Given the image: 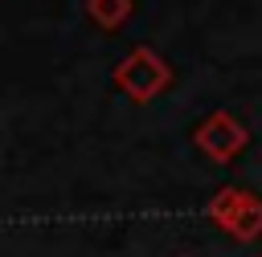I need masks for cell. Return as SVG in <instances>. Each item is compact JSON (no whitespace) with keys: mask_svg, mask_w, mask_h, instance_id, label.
<instances>
[{"mask_svg":"<svg viewBox=\"0 0 262 257\" xmlns=\"http://www.w3.org/2000/svg\"><path fill=\"white\" fill-rule=\"evenodd\" d=\"M111 82H115L131 102H151V98H160V94L172 86V65H168L156 49L139 45V49H131V53L115 65Z\"/></svg>","mask_w":262,"mask_h":257,"instance_id":"6da1fadb","label":"cell"},{"mask_svg":"<svg viewBox=\"0 0 262 257\" xmlns=\"http://www.w3.org/2000/svg\"><path fill=\"white\" fill-rule=\"evenodd\" d=\"M192 143H196V151H201L205 159H213V163H229L233 155L246 151L250 131H246V122L233 118L229 110H213V114L192 131Z\"/></svg>","mask_w":262,"mask_h":257,"instance_id":"7a4b0ae2","label":"cell"},{"mask_svg":"<svg viewBox=\"0 0 262 257\" xmlns=\"http://www.w3.org/2000/svg\"><path fill=\"white\" fill-rule=\"evenodd\" d=\"M225 233H229L233 241H258V237H262V200H258L254 192H246V200H242V208L233 212V220L225 224Z\"/></svg>","mask_w":262,"mask_h":257,"instance_id":"3957f363","label":"cell"},{"mask_svg":"<svg viewBox=\"0 0 262 257\" xmlns=\"http://www.w3.org/2000/svg\"><path fill=\"white\" fill-rule=\"evenodd\" d=\"M86 16L98 29L115 33V29H123L131 20V0H86Z\"/></svg>","mask_w":262,"mask_h":257,"instance_id":"277c9868","label":"cell"},{"mask_svg":"<svg viewBox=\"0 0 262 257\" xmlns=\"http://www.w3.org/2000/svg\"><path fill=\"white\" fill-rule=\"evenodd\" d=\"M242 200H246V188H217L213 200H209V208H205V216L225 233V224L233 220V212L242 208Z\"/></svg>","mask_w":262,"mask_h":257,"instance_id":"5b68a950","label":"cell"},{"mask_svg":"<svg viewBox=\"0 0 262 257\" xmlns=\"http://www.w3.org/2000/svg\"><path fill=\"white\" fill-rule=\"evenodd\" d=\"M258 257H262V253H258Z\"/></svg>","mask_w":262,"mask_h":257,"instance_id":"8992f818","label":"cell"}]
</instances>
